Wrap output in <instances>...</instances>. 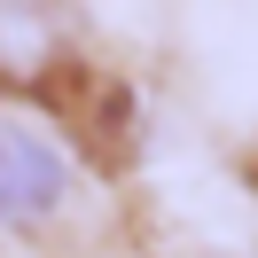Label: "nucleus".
<instances>
[{"label": "nucleus", "instance_id": "f257e3e1", "mask_svg": "<svg viewBox=\"0 0 258 258\" xmlns=\"http://www.w3.org/2000/svg\"><path fill=\"white\" fill-rule=\"evenodd\" d=\"M71 196V149L32 110L0 102V227H47Z\"/></svg>", "mask_w": 258, "mask_h": 258}, {"label": "nucleus", "instance_id": "f03ea898", "mask_svg": "<svg viewBox=\"0 0 258 258\" xmlns=\"http://www.w3.org/2000/svg\"><path fill=\"white\" fill-rule=\"evenodd\" d=\"M71 71V32L55 0H0V94H55Z\"/></svg>", "mask_w": 258, "mask_h": 258}]
</instances>
